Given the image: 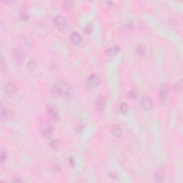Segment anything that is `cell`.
<instances>
[{"mask_svg": "<svg viewBox=\"0 0 183 183\" xmlns=\"http://www.w3.org/2000/svg\"><path fill=\"white\" fill-rule=\"evenodd\" d=\"M19 17H20V19H22V20L27 21L29 19V16L25 11H21V12H19Z\"/></svg>", "mask_w": 183, "mask_h": 183, "instance_id": "d6986e66", "label": "cell"}, {"mask_svg": "<svg viewBox=\"0 0 183 183\" xmlns=\"http://www.w3.org/2000/svg\"><path fill=\"white\" fill-rule=\"evenodd\" d=\"M6 93L8 96L16 102H19L22 99V93L16 84L12 82H9L5 87Z\"/></svg>", "mask_w": 183, "mask_h": 183, "instance_id": "7a4b0ae2", "label": "cell"}, {"mask_svg": "<svg viewBox=\"0 0 183 183\" xmlns=\"http://www.w3.org/2000/svg\"><path fill=\"white\" fill-rule=\"evenodd\" d=\"M112 133L114 136L119 137L122 135V128L119 125H115L112 127Z\"/></svg>", "mask_w": 183, "mask_h": 183, "instance_id": "4fadbf2b", "label": "cell"}, {"mask_svg": "<svg viewBox=\"0 0 183 183\" xmlns=\"http://www.w3.org/2000/svg\"><path fill=\"white\" fill-rule=\"evenodd\" d=\"M60 145H61V143L57 140H54L50 143V147H51L53 150H58L60 147Z\"/></svg>", "mask_w": 183, "mask_h": 183, "instance_id": "2e32d148", "label": "cell"}, {"mask_svg": "<svg viewBox=\"0 0 183 183\" xmlns=\"http://www.w3.org/2000/svg\"><path fill=\"white\" fill-rule=\"evenodd\" d=\"M6 160V154L5 152L3 151V150H2V153H1V162H4Z\"/></svg>", "mask_w": 183, "mask_h": 183, "instance_id": "cb8c5ba5", "label": "cell"}, {"mask_svg": "<svg viewBox=\"0 0 183 183\" xmlns=\"http://www.w3.org/2000/svg\"><path fill=\"white\" fill-rule=\"evenodd\" d=\"M99 82H100V80H99V77L97 75H96V74H91L87 78V82H86V84H87V87L88 88L94 89L99 85Z\"/></svg>", "mask_w": 183, "mask_h": 183, "instance_id": "5b68a950", "label": "cell"}, {"mask_svg": "<svg viewBox=\"0 0 183 183\" xmlns=\"http://www.w3.org/2000/svg\"><path fill=\"white\" fill-rule=\"evenodd\" d=\"M1 118L3 121L5 122H9L13 120L14 114L10 110L7 109V108H4L3 106L1 107Z\"/></svg>", "mask_w": 183, "mask_h": 183, "instance_id": "ba28073f", "label": "cell"}, {"mask_svg": "<svg viewBox=\"0 0 183 183\" xmlns=\"http://www.w3.org/2000/svg\"><path fill=\"white\" fill-rule=\"evenodd\" d=\"M175 89L177 91H180L182 90V81L180 80L179 82H177V84L175 85Z\"/></svg>", "mask_w": 183, "mask_h": 183, "instance_id": "7402d4cb", "label": "cell"}, {"mask_svg": "<svg viewBox=\"0 0 183 183\" xmlns=\"http://www.w3.org/2000/svg\"><path fill=\"white\" fill-rule=\"evenodd\" d=\"M72 5V2H65L62 4V7L65 9H69L70 7H71V6Z\"/></svg>", "mask_w": 183, "mask_h": 183, "instance_id": "603a6c76", "label": "cell"}, {"mask_svg": "<svg viewBox=\"0 0 183 183\" xmlns=\"http://www.w3.org/2000/svg\"><path fill=\"white\" fill-rule=\"evenodd\" d=\"M137 52H138L139 54L143 56L145 54L146 52H147V50H146V47H145L144 45L139 44L138 46H137Z\"/></svg>", "mask_w": 183, "mask_h": 183, "instance_id": "e0dca14e", "label": "cell"}, {"mask_svg": "<svg viewBox=\"0 0 183 183\" xmlns=\"http://www.w3.org/2000/svg\"><path fill=\"white\" fill-rule=\"evenodd\" d=\"M97 106L98 109L100 111H103L105 109L106 107V102L102 95H99L97 99Z\"/></svg>", "mask_w": 183, "mask_h": 183, "instance_id": "7c38bea8", "label": "cell"}, {"mask_svg": "<svg viewBox=\"0 0 183 183\" xmlns=\"http://www.w3.org/2000/svg\"><path fill=\"white\" fill-rule=\"evenodd\" d=\"M54 24L60 30L64 31L67 27V20L62 16H60V15L56 16L54 17Z\"/></svg>", "mask_w": 183, "mask_h": 183, "instance_id": "52a82bcc", "label": "cell"}, {"mask_svg": "<svg viewBox=\"0 0 183 183\" xmlns=\"http://www.w3.org/2000/svg\"><path fill=\"white\" fill-rule=\"evenodd\" d=\"M52 94L55 96H59L64 99H69L70 97V87L66 82L58 80L54 83L52 87Z\"/></svg>", "mask_w": 183, "mask_h": 183, "instance_id": "6da1fadb", "label": "cell"}, {"mask_svg": "<svg viewBox=\"0 0 183 183\" xmlns=\"http://www.w3.org/2000/svg\"><path fill=\"white\" fill-rule=\"evenodd\" d=\"M41 133L44 137L47 139H51L54 136V132L52 125L49 122H43L41 125Z\"/></svg>", "mask_w": 183, "mask_h": 183, "instance_id": "3957f363", "label": "cell"}, {"mask_svg": "<svg viewBox=\"0 0 183 183\" xmlns=\"http://www.w3.org/2000/svg\"><path fill=\"white\" fill-rule=\"evenodd\" d=\"M70 40L74 45H79L82 42V36L77 32H72L70 36Z\"/></svg>", "mask_w": 183, "mask_h": 183, "instance_id": "8fae6325", "label": "cell"}, {"mask_svg": "<svg viewBox=\"0 0 183 183\" xmlns=\"http://www.w3.org/2000/svg\"><path fill=\"white\" fill-rule=\"evenodd\" d=\"M47 113H48V115L50 117V119H53L54 121H57L59 119V112L54 107H48V108H47Z\"/></svg>", "mask_w": 183, "mask_h": 183, "instance_id": "9c48e42d", "label": "cell"}, {"mask_svg": "<svg viewBox=\"0 0 183 183\" xmlns=\"http://www.w3.org/2000/svg\"><path fill=\"white\" fill-rule=\"evenodd\" d=\"M137 95V91L135 90H129L127 94L128 97L130 98V99H134V98L136 97Z\"/></svg>", "mask_w": 183, "mask_h": 183, "instance_id": "ffe728a7", "label": "cell"}, {"mask_svg": "<svg viewBox=\"0 0 183 183\" xmlns=\"http://www.w3.org/2000/svg\"><path fill=\"white\" fill-rule=\"evenodd\" d=\"M119 51V47L118 46H114V47H110L109 50L107 51V53L108 55L113 56L115 55L116 54H117Z\"/></svg>", "mask_w": 183, "mask_h": 183, "instance_id": "9a60e30c", "label": "cell"}, {"mask_svg": "<svg viewBox=\"0 0 183 183\" xmlns=\"http://www.w3.org/2000/svg\"><path fill=\"white\" fill-rule=\"evenodd\" d=\"M92 26H91V25H88V26L87 27H86V29H85V32H87V33H91V32H92Z\"/></svg>", "mask_w": 183, "mask_h": 183, "instance_id": "d4e9b609", "label": "cell"}, {"mask_svg": "<svg viewBox=\"0 0 183 183\" xmlns=\"http://www.w3.org/2000/svg\"><path fill=\"white\" fill-rule=\"evenodd\" d=\"M154 178L158 182H162L164 179V172L163 170H157L154 174Z\"/></svg>", "mask_w": 183, "mask_h": 183, "instance_id": "5bb4252c", "label": "cell"}, {"mask_svg": "<svg viewBox=\"0 0 183 183\" xmlns=\"http://www.w3.org/2000/svg\"><path fill=\"white\" fill-rule=\"evenodd\" d=\"M27 66H28V67H29V70H33L36 68V64L34 61H33V60H31V61H29V62H28Z\"/></svg>", "mask_w": 183, "mask_h": 183, "instance_id": "44dd1931", "label": "cell"}, {"mask_svg": "<svg viewBox=\"0 0 183 183\" xmlns=\"http://www.w3.org/2000/svg\"><path fill=\"white\" fill-rule=\"evenodd\" d=\"M14 56H15V59H16L17 62L22 64L24 62V59H25V54H24V52L22 51L21 49L16 48L14 50Z\"/></svg>", "mask_w": 183, "mask_h": 183, "instance_id": "30bf717a", "label": "cell"}, {"mask_svg": "<svg viewBox=\"0 0 183 183\" xmlns=\"http://www.w3.org/2000/svg\"><path fill=\"white\" fill-rule=\"evenodd\" d=\"M140 105L144 110H151L153 107L152 100L149 96L145 95V96L142 97L141 99H140Z\"/></svg>", "mask_w": 183, "mask_h": 183, "instance_id": "277c9868", "label": "cell"}, {"mask_svg": "<svg viewBox=\"0 0 183 183\" xmlns=\"http://www.w3.org/2000/svg\"><path fill=\"white\" fill-rule=\"evenodd\" d=\"M15 182H22V180H18V179H17V180H15Z\"/></svg>", "mask_w": 183, "mask_h": 183, "instance_id": "4316f807", "label": "cell"}, {"mask_svg": "<svg viewBox=\"0 0 183 183\" xmlns=\"http://www.w3.org/2000/svg\"><path fill=\"white\" fill-rule=\"evenodd\" d=\"M169 93V87L168 85L165 83L162 84L160 86V89H159V98L160 100L161 101L162 103H164L165 101L167 100V96H168Z\"/></svg>", "mask_w": 183, "mask_h": 183, "instance_id": "8992f818", "label": "cell"}, {"mask_svg": "<svg viewBox=\"0 0 183 183\" xmlns=\"http://www.w3.org/2000/svg\"><path fill=\"white\" fill-rule=\"evenodd\" d=\"M119 110H120V112H122V113L127 114L128 110H129V106H128L127 104H126L125 102H122L120 105V106H119Z\"/></svg>", "mask_w": 183, "mask_h": 183, "instance_id": "ac0fdd59", "label": "cell"}, {"mask_svg": "<svg viewBox=\"0 0 183 183\" xmlns=\"http://www.w3.org/2000/svg\"><path fill=\"white\" fill-rule=\"evenodd\" d=\"M70 165L72 166V167H74V165H75V162H74V158H73L72 157H70Z\"/></svg>", "mask_w": 183, "mask_h": 183, "instance_id": "484cf974", "label": "cell"}]
</instances>
